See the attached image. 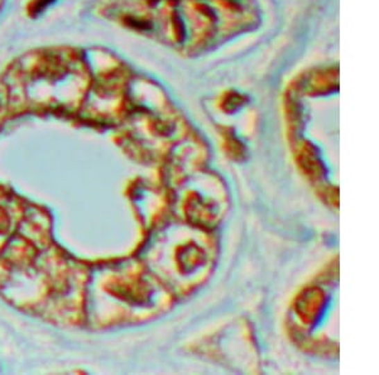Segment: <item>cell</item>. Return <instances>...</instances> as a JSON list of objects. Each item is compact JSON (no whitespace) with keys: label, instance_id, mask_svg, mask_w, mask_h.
Returning a JSON list of instances; mask_svg holds the SVG:
<instances>
[{"label":"cell","instance_id":"obj_1","mask_svg":"<svg viewBox=\"0 0 379 375\" xmlns=\"http://www.w3.org/2000/svg\"><path fill=\"white\" fill-rule=\"evenodd\" d=\"M169 18L167 40L186 53L205 52L255 26L254 0H155Z\"/></svg>","mask_w":379,"mask_h":375}]
</instances>
